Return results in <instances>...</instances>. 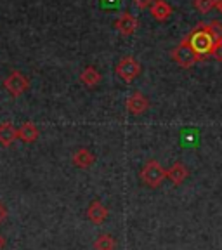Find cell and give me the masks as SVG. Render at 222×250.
I'll return each mask as SVG.
<instances>
[{
    "label": "cell",
    "instance_id": "1",
    "mask_svg": "<svg viewBox=\"0 0 222 250\" xmlns=\"http://www.w3.org/2000/svg\"><path fill=\"white\" fill-rule=\"evenodd\" d=\"M186 39H187V42H189V45L193 47V51L196 52V56L200 58V61L205 59L207 56H210L215 47V42H214V39H212L210 31H208L207 23L198 24Z\"/></svg>",
    "mask_w": 222,
    "mask_h": 250
},
{
    "label": "cell",
    "instance_id": "2",
    "mask_svg": "<svg viewBox=\"0 0 222 250\" xmlns=\"http://www.w3.org/2000/svg\"><path fill=\"white\" fill-rule=\"evenodd\" d=\"M141 181L146 184L148 188H160L163 184V181L167 179V170L161 167V164L158 160H148L142 168H141Z\"/></svg>",
    "mask_w": 222,
    "mask_h": 250
},
{
    "label": "cell",
    "instance_id": "3",
    "mask_svg": "<svg viewBox=\"0 0 222 250\" xmlns=\"http://www.w3.org/2000/svg\"><path fill=\"white\" fill-rule=\"evenodd\" d=\"M170 56H172V59L182 68H191L193 64H196V62L200 61V58L196 56V52L193 51V47L189 45L187 39H184L179 45L174 47V51L170 52Z\"/></svg>",
    "mask_w": 222,
    "mask_h": 250
},
{
    "label": "cell",
    "instance_id": "4",
    "mask_svg": "<svg viewBox=\"0 0 222 250\" xmlns=\"http://www.w3.org/2000/svg\"><path fill=\"white\" fill-rule=\"evenodd\" d=\"M115 71H117V75L123 80V82L130 83L141 75V64H139V61H136V59L132 58V56H125V58H121L120 61H118Z\"/></svg>",
    "mask_w": 222,
    "mask_h": 250
},
{
    "label": "cell",
    "instance_id": "5",
    "mask_svg": "<svg viewBox=\"0 0 222 250\" xmlns=\"http://www.w3.org/2000/svg\"><path fill=\"white\" fill-rule=\"evenodd\" d=\"M28 87H30V82L21 71L14 70L4 78V89L11 94L12 98H20L21 94L26 92Z\"/></svg>",
    "mask_w": 222,
    "mask_h": 250
},
{
    "label": "cell",
    "instance_id": "6",
    "mask_svg": "<svg viewBox=\"0 0 222 250\" xmlns=\"http://www.w3.org/2000/svg\"><path fill=\"white\" fill-rule=\"evenodd\" d=\"M125 106H127V111H129V113L142 115L144 111H148L149 101L142 92H134V94H130V96H129V99H127Z\"/></svg>",
    "mask_w": 222,
    "mask_h": 250
},
{
    "label": "cell",
    "instance_id": "7",
    "mask_svg": "<svg viewBox=\"0 0 222 250\" xmlns=\"http://www.w3.org/2000/svg\"><path fill=\"white\" fill-rule=\"evenodd\" d=\"M115 26H117V30L120 31L121 35L130 37V35H134L137 30V20L130 12H123V14L118 16V20L115 21Z\"/></svg>",
    "mask_w": 222,
    "mask_h": 250
},
{
    "label": "cell",
    "instance_id": "8",
    "mask_svg": "<svg viewBox=\"0 0 222 250\" xmlns=\"http://www.w3.org/2000/svg\"><path fill=\"white\" fill-rule=\"evenodd\" d=\"M187 177H189V168H187L182 162H176L172 167L167 168V179L170 181L174 186H181Z\"/></svg>",
    "mask_w": 222,
    "mask_h": 250
},
{
    "label": "cell",
    "instance_id": "9",
    "mask_svg": "<svg viewBox=\"0 0 222 250\" xmlns=\"http://www.w3.org/2000/svg\"><path fill=\"white\" fill-rule=\"evenodd\" d=\"M87 217L92 224H102L108 219V208L99 200H94L87 207Z\"/></svg>",
    "mask_w": 222,
    "mask_h": 250
},
{
    "label": "cell",
    "instance_id": "10",
    "mask_svg": "<svg viewBox=\"0 0 222 250\" xmlns=\"http://www.w3.org/2000/svg\"><path fill=\"white\" fill-rule=\"evenodd\" d=\"M18 139V129L14 127V124L9 120L0 124V146L9 148L14 145V141Z\"/></svg>",
    "mask_w": 222,
    "mask_h": 250
},
{
    "label": "cell",
    "instance_id": "11",
    "mask_svg": "<svg viewBox=\"0 0 222 250\" xmlns=\"http://www.w3.org/2000/svg\"><path fill=\"white\" fill-rule=\"evenodd\" d=\"M149 11H151V16L155 18L156 21H167L168 18L172 16V7L168 2H165V0H155L153 2V5L149 7Z\"/></svg>",
    "mask_w": 222,
    "mask_h": 250
},
{
    "label": "cell",
    "instance_id": "12",
    "mask_svg": "<svg viewBox=\"0 0 222 250\" xmlns=\"http://www.w3.org/2000/svg\"><path fill=\"white\" fill-rule=\"evenodd\" d=\"M18 139L23 141V143H35L39 139V129L33 122H24L18 129Z\"/></svg>",
    "mask_w": 222,
    "mask_h": 250
},
{
    "label": "cell",
    "instance_id": "13",
    "mask_svg": "<svg viewBox=\"0 0 222 250\" xmlns=\"http://www.w3.org/2000/svg\"><path fill=\"white\" fill-rule=\"evenodd\" d=\"M71 162H73V165H75V167H78V168H89L90 165L96 162V158H94V155L90 153V149L80 148V149H77V151H75Z\"/></svg>",
    "mask_w": 222,
    "mask_h": 250
},
{
    "label": "cell",
    "instance_id": "14",
    "mask_svg": "<svg viewBox=\"0 0 222 250\" xmlns=\"http://www.w3.org/2000/svg\"><path fill=\"white\" fill-rule=\"evenodd\" d=\"M80 82L85 87H96L101 82V73L96 66H85L80 73Z\"/></svg>",
    "mask_w": 222,
    "mask_h": 250
},
{
    "label": "cell",
    "instance_id": "15",
    "mask_svg": "<svg viewBox=\"0 0 222 250\" xmlns=\"http://www.w3.org/2000/svg\"><path fill=\"white\" fill-rule=\"evenodd\" d=\"M94 249L96 250H115L117 249V242H115V238L111 236V234L102 233V234H99L98 238H96V242H94Z\"/></svg>",
    "mask_w": 222,
    "mask_h": 250
},
{
    "label": "cell",
    "instance_id": "16",
    "mask_svg": "<svg viewBox=\"0 0 222 250\" xmlns=\"http://www.w3.org/2000/svg\"><path fill=\"white\" fill-rule=\"evenodd\" d=\"M207 28H208V31H210L214 42L222 43V24L219 23V21H210V23H207Z\"/></svg>",
    "mask_w": 222,
    "mask_h": 250
},
{
    "label": "cell",
    "instance_id": "17",
    "mask_svg": "<svg viewBox=\"0 0 222 250\" xmlns=\"http://www.w3.org/2000/svg\"><path fill=\"white\" fill-rule=\"evenodd\" d=\"M195 7L198 12L205 14V12L212 11L215 7V0H195Z\"/></svg>",
    "mask_w": 222,
    "mask_h": 250
},
{
    "label": "cell",
    "instance_id": "18",
    "mask_svg": "<svg viewBox=\"0 0 222 250\" xmlns=\"http://www.w3.org/2000/svg\"><path fill=\"white\" fill-rule=\"evenodd\" d=\"M210 58L215 59V61H219V62L222 61V43H215V47H214V51H212Z\"/></svg>",
    "mask_w": 222,
    "mask_h": 250
},
{
    "label": "cell",
    "instance_id": "19",
    "mask_svg": "<svg viewBox=\"0 0 222 250\" xmlns=\"http://www.w3.org/2000/svg\"><path fill=\"white\" fill-rule=\"evenodd\" d=\"M153 2H155V0H134V4H136L139 9L151 7V5H153Z\"/></svg>",
    "mask_w": 222,
    "mask_h": 250
},
{
    "label": "cell",
    "instance_id": "20",
    "mask_svg": "<svg viewBox=\"0 0 222 250\" xmlns=\"http://www.w3.org/2000/svg\"><path fill=\"white\" fill-rule=\"evenodd\" d=\"M7 217V207H5L4 203L0 202V224L4 223V219Z\"/></svg>",
    "mask_w": 222,
    "mask_h": 250
},
{
    "label": "cell",
    "instance_id": "21",
    "mask_svg": "<svg viewBox=\"0 0 222 250\" xmlns=\"http://www.w3.org/2000/svg\"><path fill=\"white\" fill-rule=\"evenodd\" d=\"M5 245H7V242H5V238L2 236V234H0V250H4Z\"/></svg>",
    "mask_w": 222,
    "mask_h": 250
},
{
    "label": "cell",
    "instance_id": "22",
    "mask_svg": "<svg viewBox=\"0 0 222 250\" xmlns=\"http://www.w3.org/2000/svg\"><path fill=\"white\" fill-rule=\"evenodd\" d=\"M215 7L221 11V14H222V0H215Z\"/></svg>",
    "mask_w": 222,
    "mask_h": 250
}]
</instances>
